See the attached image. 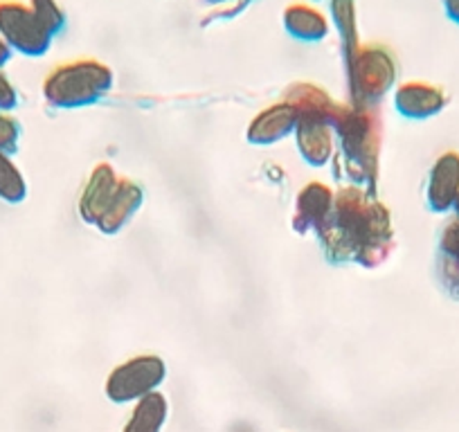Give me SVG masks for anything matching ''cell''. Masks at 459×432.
I'll list each match as a JSON object with an SVG mask.
<instances>
[{
	"label": "cell",
	"instance_id": "obj_6",
	"mask_svg": "<svg viewBox=\"0 0 459 432\" xmlns=\"http://www.w3.org/2000/svg\"><path fill=\"white\" fill-rule=\"evenodd\" d=\"M351 88L359 101H372L385 95L396 82V61L390 50L378 46L356 48L350 56Z\"/></svg>",
	"mask_w": 459,
	"mask_h": 432
},
{
	"label": "cell",
	"instance_id": "obj_13",
	"mask_svg": "<svg viewBox=\"0 0 459 432\" xmlns=\"http://www.w3.org/2000/svg\"><path fill=\"white\" fill-rule=\"evenodd\" d=\"M439 266L446 286L459 298V219H455L441 237Z\"/></svg>",
	"mask_w": 459,
	"mask_h": 432
},
{
	"label": "cell",
	"instance_id": "obj_20",
	"mask_svg": "<svg viewBox=\"0 0 459 432\" xmlns=\"http://www.w3.org/2000/svg\"><path fill=\"white\" fill-rule=\"evenodd\" d=\"M10 59H12V50H10V48H7V43L3 41V39H0V70L5 68V64Z\"/></svg>",
	"mask_w": 459,
	"mask_h": 432
},
{
	"label": "cell",
	"instance_id": "obj_3",
	"mask_svg": "<svg viewBox=\"0 0 459 432\" xmlns=\"http://www.w3.org/2000/svg\"><path fill=\"white\" fill-rule=\"evenodd\" d=\"M113 88V73L108 65L92 59H79L52 70L43 82V97L55 108H83Z\"/></svg>",
	"mask_w": 459,
	"mask_h": 432
},
{
	"label": "cell",
	"instance_id": "obj_14",
	"mask_svg": "<svg viewBox=\"0 0 459 432\" xmlns=\"http://www.w3.org/2000/svg\"><path fill=\"white\" fill-rule=\"evenodd\" d=\"M167 417V403L160 394L152 392V394L143 396L140 405L135 408L134 417H131L129 426L125 432H158L162 421Z\"/></svg>",
	"mask_w": 459,
	"mask_h": 432
},
{
	"label": "cell",
	"instance_id": "obj_16",
	"mask_svg": "<svg viewBox=\"0 0 459 432\" xmlns=\"http://www.w3.org/2000/svg\"><path fill=\"white\" fill-rule=\"evenodd\" d=\"M30 7H32L37 19L41 21L43 28H46L52 37L64 32L65 12L61 10V5L56 0H30Z\"/></svg>",
	"mask_w": 459,
	"mask_h": 432
},
{
	"label": "cell",
	"instance_id": "obj_18",
	"mask_svg": "<svg viewBox=\"0 0 459 432\" xmlns=\"http://www.w3.org/2000/svg\"><path fill=\"white\" fill-rule=\"evenodd\" d=\"M16 104H19V95H16V88L10 79L5 77V73L0 70V113L14 111Z\"/></svg>",
	"mask_w": 459,
	"mask_h": 432
},
{
	"label": "cell",
	"instance_id": "obj_9",
	"mask_svg": "<svg viewBox=\"0 0 459 432\" xmlns=\"http://www.w3.org/2000/svg\"><path fill=\"white\" fill-rule=\"evenodd\" d=\"M428 205L437 214L455 210L459 198V153L446 151L437 158L428 176Z\"/></svg>",
	"mask_w": 459,
	"mask_h": 432
},
{
	"label": "cell",
	"instance_id": "obj_4",
	"mask_svg": "<svg viewBox=\"0 0 459 432\" xmlns=\"http://www.w3.org/2000/svg\"><path fill=\"white\" fill-rule=\"evenodd\" d=\"M340 135L347 165L359 167V171H372L377 167L378 143H381V122L368 106H359L354 111H340L333 122Z\"/></svg>",
	"mask_w": 459,
	"mask_h": 432
},
{
	"label": "cell",
	"instance_id": "obj_10",
	"mask_svg": "<svg viewBox=\"0 0 459 432\" xmlns=\"http://www.w3.org/2000/svg\"><path fill=\"white\" fill-rule=\"evenodd\" d=\"M333 210V194L326 185L311 183L304 187L298 196V210H295V230L308 232L325 228Z\"/></svg>",
	"mask_w": 459,
	"mask_h": 432
},
{
	"label": "cell",
	"instance_id": "obj_15",
	"mask_svg": "<svg viewBox=\"0 0 459 432\" xmlns=\"http://www.w3.org/2000/svg\"><path fill=\"white\" fill-rule=\"evenodd\" d=\"M28 196V185L19 167L12 162L7 153L0 151V201L21 203Z\"/></svg>",
	"mask_w": 459,
	"mask_h": 432
},
{
	"label": "cell",
	"instance_id": "obj_17",
	"mask_svg": "<svg viewBox=\"0 0 459 432\" xmlns=\"http://www.w3.org/2000/svg\"><path fill=\"white\" fill-rule=\"evenodd\" d=\"M21 126L10 113H0V151L12 156L19 149Z\"/></svg>",
	"mask_w": 459,
	"mask_h": 432
},
{
	"label": "cell",
	"instance_id": "obj_5",
	"mask_svg": "<svg viewBox=\"0 0 459 432\" xmlns=\"http://www.w3.org/2000/svg\"><path fill=\"white\" fill-rule=\"evenodd\" d=\"M0 39L16 55L37 59L50 50L55 37L43 28L30 3L0 0Z\"/></svg>",
	"mask_w": 459,
	"mask_h": 432
},
{
	"label": "cell",
	"instance_id": "obj_22",
	"mask_svg": "<svg viewBox=\"0 0 459 432\" xmlns=\"http://www.w3.org/2000/svg\"><path fill=\"white\" fill-rule=\"evenodd\" d=\"M455 216L459 219V198H457V203H455Z\"/></svg>",
	"mask_w": 459,
	"mask_h": 432
},
{
	"label": "cell",
	"instance_id": "obj_2",
	"mask_svg": "<svg viewBox=\"0 0 459 432\" xmlns=\"http://www.w3.org/2000/svg\"><path fill=\"white\" fill-rule=\"evenodd\" d=\"M143 205V189L126 178H117L108 165L92 171L79 201L83 221L100 228L104 235H115L134 219Z\"/></svg>",
	"mask_w": 459,
	"mask_h": 432
},
{
	"label": "cell",
	"instance_id": "obj_7",
	"mask_svg": "<svg viewBox=\"0 0 459 432\" xmlns=\"http://www.w3.org/2000/svg\"><path fill=\"white\" fill-rule=\"evenodd\" d=\"M165 378V363L158 356H140L110 374L106 392L113 401H131L152 394Z\"/></svg>",
	"mask_w": 459,
	"mask_h": 432
},
{
	"label": "cell",
	"instance_id": "obj_8",
	"mask_svg": "<svg viewBox=\"0 0 459 432\" xmlns=\"http://www.w3.org/2000/svg\"><path fill=\"white\" fill-rule=\"evenodd\" d=\"M396 111L410 120H428L439 116L448 104V95L441 86L428 82H410L399 86L394 95Z\"/></svg>",
	"mask_w": 459,
	"mask_h": 432
},
{
	"label": "cell",
	"instance_id": "obj_12",
	"mask_svg": "<svg viewBox=\"0 0 459 432\" xmlns=\"http://www.w3.org/2000/svg\"><path fill=\"white\" fill-rule=\"evenodd\" d=\"M284 28L298 41H322L329 34V23L325 16L316 7L304 5V3L286 7Z\"/></svg>",
	"mask_w": 459,
	"mask_h": 432
},
{
	"label": "cell",
	"instance_id": "obj_19",
	"mask_svg": "<svg viewBox=\"0 0 459 432\" xmlns=\"http://www.w3.org/2000/svg\"><path fill=\"white\" fill-rule=\"evenodd\" d=\"M444 10L446 16L459 25V0H444Z\"/></svg>",
	"mask_w": 459,
	"mask_h": 432
},
{
	"label": "cell",
	"instance_id": "obj_11",
	"mask_svg": "<svg viewBox=\"0 0 459 432\" xmlns=\"http://www.w3.org/2000/svg\"><path fill=\"white\" fill-rule=\"evenodd\" d=\"M295 126H298V111L290 101H284V104L271 106L255 117L248 131V140L253 144L280 143L281 138L293 134Z\"/></svg>",
	"mask_w": 459,
	"mask_h": 432
},
{
	"label": "cell",
	"instance_id": "obj_1",
	"mask_svg": "<svg viewBox=\"0 0 459 432\" xmlns=\"http://www.w3.org/2000/svg\"><path fill=\"white\" fill-rule=\"evenodd\" d=\"M326 253L338 262L377 266L390 255L392 223L385 207L369 201L359 189H344L333 201L329 221L320 230Z\"/></svg>",
	"mask_w": 459,
	"mask_h": 432
},
{
	"label": "cell",
	"instance_id": "obj_21",
	"mask_svg": "<svg viewBox=\"0 0 459 432\" xmlns=\"http://www.w3.org/2000/svg\"><path fill=\"white\" fill-rule=\"evenodd\" d=\"M203 3H207V5H212V3H228V0H203Z\"/></svg>",
	"mask_w": 459,
	"mask_h": 432
}]
</instances>
